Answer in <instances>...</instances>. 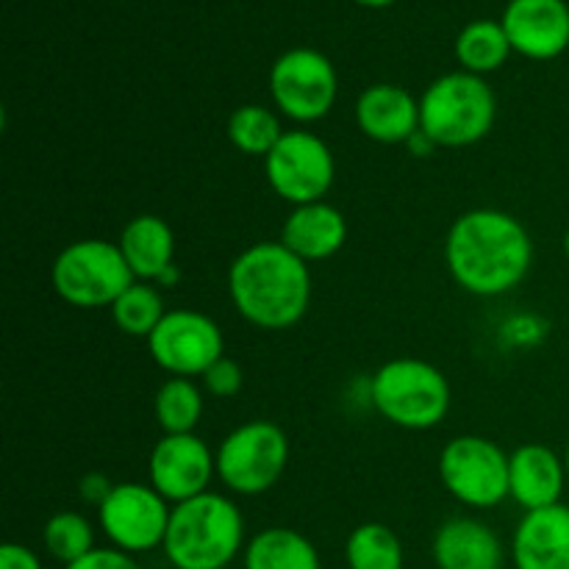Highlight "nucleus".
<instances>
[{
	"label": "nucleus",
	"instance_id": "obj_24",
	"mask_svg": "<svg viewBox=\"0 0 569 569\" xmlns=\"http://www.w3.org/2000/svg\"><path fill=\"white\" fill-rule=\"evenodd\" d=\"M203 415L200 389L189 378L172 376L156 392V420L164 433H192Z\"/></svg>",
	"mask_w": 569,
	"mask_h": 569
},
{
	"label": "nucleus",
	"instance_id": "obj_3",
	"mask_svg": "<svg viewBox=\"0 0 569 569\" xmlns=\"http://www.w3.org/2000/svg\"><path fill=\"white\" fill-rule=\"evenodd\" d=\"M244 542V520L237 503L203 492L172 509L164 556L176 569H226Z\"/></svg>",
	"mask_w": 569,
	"mask_h": 569
},
{
	"label": "nucleus",
	"instance_id": "obj_32",
	"mask_svg": "<svg viewBox=\"0 0 569 569\" xmlns=\"http://www.w3.org/2000/svg\"><path fill=\"white\" fill-rule=\"evenodd\" d=\"M406 144H409L411 153H415V156H431V153H433V148H439V144L433 142V139L428 137L426 131H422V128H420V131H417L415 137H411L409 142H406Z\"/></svg>",
	"mask_w": 569,
	"mask_h": 569
},
{
	"label": "nucleus",
	"instance_id": "obj_20",
	"mask_svg": "<svg viewBox=\"0 0 569 569\" xmlns=\"http://www.w3.org/2000/svg\"><path fill=\"white\" fill-rule=\"evenodd\" d=\"M120 250L131 267L133 278L142 281H161L167 270H172V256H176V237L172 228L161 217L142 214L133 217L120 237Z\"/></svg>",
	"mask_w": 569,
	"mask_h": 569
},
{
	"label": "nucleus",
	"instance_id": "obj_16",
	"mask_svg": "<svg viewBox=\"0 0 569 569\" xmlns=\"http://www.w3.org/2000/svg\"><path fill=\"white\" fill-rule=\"evenodd\" d=\"M567 467L545 445H522L509 459V495L526 511L561 503Z\"/></svg>",
	"mask_w": 569,
	"mask_h": 569
},
{
	"label": "nucleus",
	"instance_id": "obj_1",
	"mask_svg": "<svg viewBox=\"0 0 569 569\" xmlns=\"http://www.w3.org/2000/svg\"><path fill=\"white\" fill-rule=\"evenodd\" d=\"M445 259L459 287L495 298L511 292L528 276L533 242L517 217L498 209H476L453 222Z\"/></svg>",
	"mask_w": 569,
	"mask_h": 569
},
{
	"label": "nucleus",
	"instance_id": "obj_26",
	"mask_svg": "<svg viewBox=\"0 0 569 569\" xmlns=\"http://www.w3.org/2000/svg\"><path fill=\"white\" fill-rule=\"evenodd\" d=\"M164 303L161 295L148 283H131L120 298L111 303V317H114L117 328L128 337H144L156 331L161 320H164Z\"/></svg>",
	"mask_w": 569,
	"mask_h": 569
},
{
	"label": "nucleus",
	"instance_id": "obj_28",
	"mask_svg": "<svg viewBox=\"0 0 569 569\" xmlns=\"http://www.w3.org/2000/svg\"><path fill=\"white\" fill-rule=\"evenodd\" d=\"M203 383L214 398H233V395H239V389H242L244 372L237 361L222 356L220 361H214V365L203 372Z\"/></svg>",
	"mask_w": 569,
	"mask_h": 569
},
{
	"label": "nucleus",
	"instance_id": "obj_6",
	"mask_svg": "<svg viewBox=\"0 0 569 569\" xmlns=\"http://www.w3.org/2000/svg\"><path fill=\"white\" fill-rule=\"evenodd\" d=\"M133 283V272L120 244L106 239L72 242L53 261V287L78 309L111 306Z\"/></svg>",
	"mask_w": 569,
	"mask_h": 569
},
{
	"label": "nucleus",
	"instance_id": "obj_11",
	"mask_svg": "<svg viewBox=\"0 0 569 569\" xmlns=\"http://www.w3.org/2000/svg\"><path fill=\"white\" fill-rule=\"evenodd\" d=\"M170 515L167 500L144 483H117L98 509L103 533L126 553H148L164 545Z\"/></svg>",
	"mask_w": 569,
	"mask_h": 569
},
{
	"label": "nucleus",
	"instance_id": "obj_35",
	"mask_svg": "<svg viewBox=\"0 0 569 569\" xmlns=\"http://www.w3.org/2000/svg\"><path fill=\"white\" fill-rule=\"evenodd\" d=\"M565 253H567V259H569V231H567V237H565Z\"/></svg>",
	"mask_w": 569,
	"mask_h": 569
},
{
	"label": "nucleus",
	"instance_id": "obj_18",
	"mask_svg": "<svg viewBox=\"0 0 569 569\" xmlns=\"http://www.w3.org/2000/svg\"><path fill=\"white\" fill-rule=\"evenodd\" d=\"M433 561L439 569H503L506 553L492 528L481 520L456 517L433 537Z\"/></svg>",
	"mask_w": 569,
	"mask_h": 569
},
{
	"label": "nucleus",
	"instance_id": "obj_9",
	"mask_svg": "<svg viewBox=\"0 0 569 569\" xmlns=\"http://www.w3.org/2000/svg\"><path fill=\"white\" fill-rule=\"evenodd\" d=\"M272 100L295 122H317L333 109L337 70L328 56L311 48H295L272 64Z\"/></svg>",
	"mask_w": 569,
	"mask_h": 569
},
{
	"label": "nucleus",
	"instance_id": "obj_31",
	"mask_svg": "<svg viewBox=\"0 0 569 569\" xmlns=\"http://www.w3.org/2000/svg\"><path fill=\"white\" fill-rule=\"evenodd\" d=\"M111 489L114 487H111L103 476L92 472V476H87L81 481V498L89 500V503H94L100 509V506H103V500L111 495Z\"/></svg>",
	"mask_w": 569,
	"mask_h": 569
},
{
	"label": "nucleus",
	"instance_id": "obj_5",
	"mask_svg": "<svg viewBox=\"0 0 569 569\" xmlns=\"http://www.w3.org/2000/svg\"><path fill=\"white\" fill-rule=\"evenodd\" d=\"M372 403L392 426L426 431L448 415V378L420 359L387 361L372 378Z\"/></svg>",
	"mask_w": 569,
	"mask_h": 569
},
{
	"label": "nucleus",
	"instance_id": "obj_17",
	"mask_svg": "<svg viewBox=\"0 0 569 569\" xmlns=\"http://www.w3.org/2000/svg\"><path fill=\"white\" fill-rule=\"evenodd\" d=\"M356 122L376 142H409L420 131V103L395 83H376L361 92Z\"/></svg>",
	"mask_w": 569,
	"mask_h": 569
},
{
	"label": "nucleus",
	"instance_id": "obj_15",
	"mask_svg": "<svg viewBox=\"0 0 569 569\" xmlns=\"http://www.w3.org/2000/svg\"><path fill=\"white\" fill-rule=\"evenodd\" d=\"M517 569H569V506L526 511L511 542Z\"/></svg>",
	"mask_w": 569,
	"mask_h": 569
},
{
	"label": "nucleus",
	"instance_id": "obj_21",
	"mask_svg": "<svg viewBox=\"0 0 569 569\" xmlns=\"http://www.w3.org/2000/svg\"><path fill=\"white\" fill-rule=\"evenodd\" d=\"M244 569H320V553L303 533L267 528L244 548Z\"/></svg>",
	"mask_w": 569,
	"mask_h": 569
},
{
	"label": "nucleus",
	"instance_id": "obj_23",
	"mask_svg": "<svg viewBox=\"0 0 569 569\" xmlns=\"http://www.w3.org/2000/svg\"><path fill=\"white\" fill-rule=\"evenodd\" d=\"M511 42L503 31V22L492 20H478L470 22L465 31L459 33L456 42V56L465 64L467 72H492L509 56Z\"/></svg>",
	"mask_w": 569,
	"mask_h": 569
},
{
	"label": "nucleus",
	"instance_id": "obj_29",
	"mask_svg": "<svg viewBox=\"0 0 569 569\" xmlns=\"http://www.w3.org/2000/svg\"><path fill=\"white\" fill-rule=\"evenodd\" d=\"M64 569H139L131 553L117 548H94L92 553H87L83 559L72 561Z\"/></svg>",
	"mask_w": 569,
	"mask_h": 569
},
{
	"label": "nucleus",
	"instance_id": "obj_12",
	"mask_svg": "<svg viewBox=\"0 0 569 569\" xmlns=\"http://www.w3.org/2000/svg\"><path fill=\"white\" fill-rule=\"evenodd\" d=\"M150 356L161 370L178 378L203 376L222 359V331L211 317L200 311L178 309L164 315L148 337Z\"/></svg>",
	"mask_w": 569,
	"mask_h": 569
},
{
	"label": "nucleus",
	"instance_id": "obj_33",
	"mask_svg": "<svg viewBox=\"0 0 569 569\" xmlns=\"http://www.w3.org/2000/svg\"><path fill=\"white\" fill-rule=\"evenodd\" d=\"M356 3H361V6H389V3H395V0H356Z\"/></svg>",
	"mask_w": 569,
	"mask_h": 569
},
{
	"label": "nucleus",
	"instance_id": "obj_7",
	"mask_svg": "<svg viewBox=\"0 0 569 569\" xmlns=\"http://www.w3.org/2000/svg\"><path fill=\"white\" fill-rule=\"evenodd\" d=\"M289 461V439L276 422L253 420L228 433L217 450V476L231 492L261 495L276 487Z\"/></svg>",
	"mask_w": 569,
	"mask_h": 569
},
{
	"label": "nucleus",
	"instance_id": "obj_14",
	"mask_svg": "<svg viewBox=\"0 0 569 569\" xmlns=\"http://www.w3.org/2000/svg\"><path fill=\"white\" fill-rule=\"evenodd\" d=\"M503 31L511 48L528 59H556L569 44V6L565 0H511Z\"/></svg>",
	"mask_w": 569,
	"mask_h": 569
},
{
	"label": "nucleus",
	"instance_id": "obj_22",
	"mask_svg": "<svg viewBox=\"0 0 569 569\" xmlns=\"http://www.w3.org/2000/svg\"><path fill=\"white\" fill-rule=\"evenodd\" d=\"M350 569H403V545L392 528L381 522H365L345 545Z\"/></svg>",
	"mask_w": 569,
	"mask_h": 569
},
{
	"label": "nucleus",
	"instance_id": "obj_8",
	"mask_svg": "<svg viewBox=\"0 0 569 569\" xmlns=\"http://www.w3.org/2000/svg\"><path fill=\"white\" fill-rule=\"evenodd\" d=\"M509 459L483 437H459L445 445L439 476L445 489L472 509H492L509 498Z\"/></svg>",
	"mask_w": 569,
	"mask_h": 569
},
{
	"label": "nucleus",
	"instance_id": "obj_27",
	"mask_svg": "<svg viewBox=\"0 0 569 569\" xmlns=\"http://www.w3.org/2000/svg\"><path fill=\"white\" fill-rule=\"evenodd\" d=\"M44 548L61 565H72V561L83 559L87 553L94 550V533L92 526L83 515L78 511H59L48 520L44 526Z\"/></svg>",
	"mask_w": 569,
	"mask_h": 569
},
{
	"label": "nucleus",
	"instance_id": "obj_4",
	"mask_svg": "<svg viewBox=\"0 0 569 569\" xmlns=\"http://www.w3.org/2000/svg\"><path fill=\"white\" fill-rule=\"evenodd\" d=\"M495 92L476 72H448L420 100V128L439 148H467L492 131Z\"/></svg>",
	"mask_w": 569,
	"mask_h": 569
},
{
	"label": "nucleus",
	"instance_id": "obj_25",
	"mask_svg": "<svg viewBox=\"0 0 569 569\" xmlns=\"http://www.w3.org/2000/svg\"><path fill=\"white\" fill-rule=\"evenodd\" d=\"M228 137H231L233 148L242 150L248 156H270V150L281 142L283 131L278 117L264 106H242L228 120Z\"/></svg>",
	"mask_w": 569,
	"mask_h": 569
},
{
	"label": "nucleus",
	"instance_id": "obj_2",
	"mask_svg": "<svg viewBox=\"0 0 569 569\" xmlns=\"http://www.w3.org/2000/svg\"><path fill=\"white\" fill-rule=\"evenodd\" d=\"M228 287L244 320L267 331H281L303 320L311 300V272L281 242H259L237 256Z\"/></svg>",
	"mask_w": 569,
	"mask_h": 569
},
{
	"label": "nucleus",
	"instance_id": "obj_10",
	"mask_svg": "<svg viewBox=\"0 0 569 569\" xmlns=\"http://www.w3.org/2000/svg\"><path fill=\"white\" fill-rule=\"evenodd\" d=\"M267 181L287 203H317L333 183V153L315 133L287 131L267 156Z\"/></svg>",
	"mask_w": 569,
	"mask_h": 569
},
{
	"label": "nucleus",
	"instance_id": "obj_34",
	"mask_svg": "<svg viewBox=\"0 0 569 569\" xmlns=\"http://www.w3.org/2000/svg\"><path fill=\"white\" fill-rule=\"evenodd\" d=\"M565 467H567V478H569V445H567V453H565Z\"/></svg>",
	"mask_w": 569,
	"mask_h": 569
},
{
	"label": "nucleus",
	"instance_id": "obj_30",
	"mask_svg": "<svg viewBox=\"0 0 569 569\" xmlns=\"http://www.w3.org/2000/svg\"><path fill=\"white\" fill-rule=\"evenodd\" d=\"M0 569H42V561L26 545L6 542L0 548Z\"/></svg>",
	"mask_w": 569,
	"mask_h": 569
},
{
	"label": "nucleus",
	"instance_id": "obj_19",
	"mask_svg": "<svg viewBox=\"0 0 569 569\" xmlns=\"http://www.w3.org/2000/svg\"><path fill=\"white\" fill-rule=\"evenodd\" d=\"M345 239H348V222H345L342 211L322 203V200L295 206V211L281 228V244L292 250L298 259H303L306 264L333 256L342 248Z\"/></svg>",
	"mask_w": 569,
	"mask_h": 569
},
{
	"label": "nucleus",
	"instance_id": "obj_13",
	"mask_svg": "<svg viewBox=\"0 0 569 569\" xmlns=\"http://www.w3.org/2000/svg\"><path fill=\"white\" fill-rule=\"evenodd\" d=\"M150 487L172 503L206 492L217 472V456L194 433H164L150 453Z\"/></svg>",
	"mask_w": 569,
	"mask_h": 569
}]
</instances>
